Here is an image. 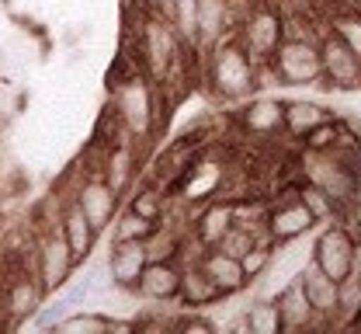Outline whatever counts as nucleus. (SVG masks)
Here are the masks:
<instances>
[{
  "label": "nucleus",
  "mask_w": 361,
  "mask_h": 334,
  "mask_svg": "<svg viewBox=\"0 0 361 334\" xmlns=\"http://www.w3.org/2000/svg\"><path fill=\"white\" fill-rule=\"evenodd\" d=\"M355 244H358V240L351 237L344 227H330V230H323V234L316 237L313 261L330 279L344 282L348 272H351V261H355Z\"/></svg>",
  "instance_id": "7"
},
{
  "label": "nucleus",
  "mask_w": 361,
  "mask_h": 334,
  "mask_svg": "<svg viewBox=\"0 0 361 334\" xmlns=\"http://www.w3.org/2000/svg\"><path fill=\"white\" fill-rule=\"evenodd\" d=\"M254 77H257V63L250 59V52L243 42H226L212 56V84L223 97H243L254 91Z\"/></svg>",
  "instance_id": "3"
},
{
  "label": "nucleus",
  "mask_w": 361,
  "mask_h": 334,
  "mask_svg": "<svg viewBox=\"0 0 361 334\" xmlns=\"http://www.w3.org/2000/svg\"><path fill=\"white\" fill-rule=\"evenodd\" d=\"M243 126L250 133H278L285 126V105L271 101V97H261L254 101L247 112H243Z\"/></svg>",
  "instance_id": "23"
},
{
  "label": "nucleus",
  "mask_w": 361,
  "mask_h": 334,
  "mask_svg": "<svg viewBox=\"0 0 361 334\" xmlns=\"http://www.w3.org/2000/svg\"><path fill=\"white\" fill-rule=\"evenodd\" d=\"M330 32H337V35L351 46V52L361 59V14H341Z\"/></svg>",
  "instance_id": "32"
},
{
  "label": "nucleus",
  "mask_w": 361,
  "mask_h": 334,
  "mask_svg": "<svg viewBox=\"0 0 361 334\" xmlns=\"http://www.w3.org/2000/svg\"><path fill=\"white\" fill-rule=\"evenodd\" d=\"M115 115L122 122V129L133 140H146L153 129V91L149 80L142 77H129L126 84L115 88Z\"/></svg>",
  "instance_id": "4"
},
{
  "label": "nucleus",
  "mask_w": 361,
  "mask_h": 334,
  "mask_svg": "<svg viewBox=\"0 0 361 334\" xmlns=\"http://www.w3.org/2000/svg\"><path fill=\"white\" fill-rule=\"evenodd\" d=\"M118 198H122V195L111 189L101 174H90L87 181L77 189V195H73V202L84 209V216L90 220V227H94L97 234L118 216Z\"/></svg>",
  "instance_id": "8"
},
{
  "label": "nucleus",
  "mask_w": 361,
  "mask_h": 334,
  "mask_svg": "<svg viewBox=\"0 0 361 334\" xmlns=\"http://www.w3.org/2000/svg\"><path fill=\"white\" fill-rule=\"evenodd\" d=\"M42 296L45 292H42V286H39L35 275H21V279H14V286L7 289V296H4V310H7L11 324H21L25 317H32V314L39 310Z\"/></svg>",
  "instance_id": "19"
},
{
  "label": "nucleus",
  "mask_w": 361,
  "mask_h": 334,
  "mask_svg": "<svg viewBox=\"0 0 361 334\" xmlns=\"http://www.w3.org/2000/svg\"><path fill=\"white\" fill-rule=\"evenodd\" d=\"M212 191H216V171L209 174V167L198 164V167L191 171V181H184V195H188V198H205V195H212Z\"/></svg>",
  "instance_id": "33"
},
{
  "label": "nucleus",
  "mask_w": 361,
  "mask_h": 334,
  "mask_svg": "<svg viewBox=\"0 0 361 334\" xmlns=\"http://www.w3.org/2000/svg\"><path fill=\"white\" fill-rule=\"evenodd\" d=\"M271 70L281 84H292V88H302V84H316L323 77V66H319V46L313 39H302V35H288L281 39L274 56H271Z\"/></svg>",
  "instance_id": "2"
},
{
  "label": "nucleus",
  "mask_w": 361,
  "mask_h": 334,
  "mask_svg": "<svg viewBox=\"0 0 361 334\" xmlns=\"http://www.w3.org/2000/svg\"><path fill=\"white\" fill-rule=\"evenodd\" d=\"M135 289L153 303H174L180 299V265L178 261H146Z\"/></svg>",
  "instance_id": "12"
},
{
  "label": "nucleus",
  "mask_w": 361,
  "mask_h": 334,
  "mask_svg": "<svg viewBox=\"0 0 361 334\" xmlns=\"http://www.w3.org/2000/svg\"><path fill=\"white\" fill-rule=\"evenodd\" d=\"M198 261H202V268L209 272V279L223 289V292H236V289L247 286V272H243L240 258L223 251V247H209Z\"/></svg>",
  "instance_id": "14"
},
{
  "label": "nucleus",
  "mask_w": 361,
  "mask_h": 334,
  "mask_svg": "<svg viewBox=\"0 0 361 334\" xmlns=\"http://www.w3.org/2000/svg\"><path fill=\"white\" fill-rule=\"evenodd\" d=\"M178 49L180 39L174 35V28L164 18H146V25H142V56H146L153 77H164L174 66Z\"/></svg>",
  "instance_id": "9"
},
{
  "label": "nucleus",
  "mask_w": 361,
  "mask_h": 334,
  "mask_svg": "<svg viewBox=\"0 0 361 334\" xmlns=\"http://www.w3.org/2000/svg\"><path fill=\"white\" fill-rule=\"evenodd\" d=\"M254 244H257V240H254V234H250L247 227H240V223H236V227H233V230L223 237V244H219V247H223V251H229V254H236V258H243Z\"/></svg>",
  "instance_id": "34"
},
{
  "label": "nucleus",
  "mask_w": 361,
  "mask_h": 334,
  "mask_svg": "<svg viewBox=\"0 0 361 334\" xmlns=\"http://www.w3.org/2000/svg\"><path fill=\"white\" fill-rule=\"evenodd\" d=\"M299 202L310 209V216H313V220H330V216L337 213L334 198H330V195H323V191L316 189V185H310V181H306V189L299 191Z\"/></svg>",
  "instance_id": "30"
},
{
  "label": "nucleus",
  "mask_w": 361,
  "mask_h": 334,
  "mask_svg": "<svg viewBox=\"0 0 361 334\" xmlns=\"http://www.w3.org/2000/svg\"><path fill=\"white\" fill-rule=\"evenodd\" d=\"M142 244H146V258H149V261H178V258H180L178 230H171L164 220L153 227V234L142 240Z\"/></svg>",
  "instance_id": "26"
},
{
  "label": "nucleus",
  "mask_w": 361,
  "mask_h": 334,
  "mask_svg": "<svg viewBox=\"0 0 361 334\" xmlns=\"http://www.w3.org/2000/svg\"><path fill=\"white\" fill-rule=\"evenodd\" d=\"M133 167H135L133 150H129L126 143H118V146H111V153H108V160H104V174H101V178L122 195V191L129 189V181H133Z\"/></svg>",
  "instance_id": "24"
},
{
  "label": "nucleus",
  "mask_w": 361,
  "mask_h": 334,
  "mask_svg": "<svg viewBox=\"0 0 361 334\" xmlns=\"http://www.w3.org/2000/svg\"><path fill=\"white\" fill-rule=\"evenodd\" d=\"M233 227H236V209H233V202H209L205 213H202L198 223H195V234H198V244H202V247H219Z\"/></svg>",
  "instance_id": "16"
},
{
  "label": "nucleus",
  "mask_w": 361,
  "mask_h": 334,
  "mask_svg": "<svg viewBox=\"0 0 361 334\" xmlns=\"http://www.w3.org/2000/svg\"><path fill=\"white\" fill-rule=\"evenodd\" d=\"M268 261H271V254L261 247V244H254L243 258H240V265H243V272H247V279H254V275H261L264 268H268Z\"/></svg>",
  "instance_id": "35"
},
{
  "label": "nucleus",
  "mask_w": 361,
  "mask_h": 334,
  "mask_svg": "<svg viewBox=\"0 0 361 334\" xmlns=\"http://www.w3.org/2000/svg\"><path fill=\"white\" fill-rule=\"evenodd\" d=\"M59 234L66 237V244H70V251H73L77 261L87 258L90 247H94V237H97V230L90 227V220L84 216V209L77 202H66L63 205V213H59Z\"/></svg>",
  "instance_id": "15"
},
{
  "label": "nucleus",
  "mask_w": 361,
  "mask_h": 334,
  "mask_svg": "<svg viewBox=\"0 0 361 334\" xmlns=\"http://www.w3.org/2000/svg\"><path fill=\"white\" fill-rule=\"evenodd\" d=\"M171 28L180 39V46L198 42V0H171Z\"/></svg>",
  "instance_id": "25"
},
{
  "label": "nucleus",
  "mask_w": 361,
  "mask_h": 334,
  "mask_svg": "<svg viewBox=\"0 0 361 334\" xmlns=\"http://www.w3.org/2000/svg\"><path fill=\"white\" fill-rule=\"evenodd\" d=\"M319 46V66H323V77L334 84V88H361V59L351 52V46L337 35V32H326Z\"/></svg>",
  "instance_id": "6"
},
{
  "label": "nucleus",
  "mask_w": 361,
  "mask_h": 334,
  "mask_svg": "<svg viewBox=\"0 0 361 334\" xmlns=\"http://www.w3.org/2000/svg\"><path fill=\"white\" fill-rule=\"evenodd\" d=\"M223 289L209 279V272L202 268L198 258H191L188 265H180V303L188 306H205L212 299H219Z\"/></svg>",
  "instance_id": "17"
},
{
  "label": "nucleus",
  "mask_w": 361,
  "mask_h": 334,
  "mask_svg": "<svg viewBox=\"0 0 361 334\" xmlns=\"http://www.w3.org/2000/svg\"><path fill=\"white\" fill-rule=\"evenodd\" d=\"M146 244L142 240H115L111 244V254H108V275H111V286L133 292L139 286V275L146 268Z\"/></svg>",
  "instance_id": "11"
},
{
  "label": "nucleus",
  "mask_w": 361,
  "mask_h": 334,
  "mask_svg": "<svg viewBox=\"0 0 361 334\" xmlns=\"http://www.w3.org/2000/svg\"><path fill=\"white\" fill-rule=\"evenodd\" d=\"M129 209L139 213V216H146V220H153V223H160L164 220V195L153 189H142L139 195H133Z\"/></svg>",
  "instance_id": "31"
},
{
  "label": "nucleus",
  "mask_w": 361,
  "mask_h": 334,
  "mask_svg": "<svg viewBox=\"0 0 361 334\" xmlns=\"http://www.w3.org/2000/svg\"><path fill=\"white\" fill-rule=\"evenodd\" d=\"M330 119H334L330 108H323L316 101H292V105H285V129L295 133V136H302V140L313 129H319L323 122H330Z\"/></svg>",
  "instance_id": "21"
},
{
  "label": "nucleus",
  "mask_w": 361,
  "mask_h": 334,
  "mask_svg": "<svg viewBox=\"0 0 361 334\" xmlns=\"http://www.w3.org/2000/svg\"><path fill=\"white\" fill-rule=\"evenodd\" d=\"M178 331H198V334H212V321L209 317H178L174 321Z\"/></svg>",
  "instance_id": "36"
},
{
  "label": "nucleus",
  "mask_w": 361,
  "mask_h": 334,
  "mask_svg": "<svg viewBox=\"0 0 361 334\" xmlns=\"http://www.w3.org/2000/svg\"><path fill=\"white\" fill-rule=\"evenodd\" d=\"M299 286H302V292H306L310 306L316 310V317H330V314H337V310H341V282H337V279H330L316 261H310V265L302 268Z\"/></svg>",
  "instance_id": "13"
},
{
  "label": "nucleus",
  "mask_w": 361,
  "mask_h": 334,
  "mask_svg": "<svg viewBox=\"0 0 361 334\" xmlns=\"http://www.w3.org/2000/svg\"><path fill=\"white\" fill-rule=\"evenodd\" d=\"M274 306H278V317H281V331H302L316 321V310L310 306V299H306L299 282L285 286V292L278 296Z\"/></svg>",
  "instance_id": "20"
},
{
  "label": "nucleus",
  "mask_w": 361,
  "mask_h": 334,
  "mask_svg": "<svg viewBox=\"0 0 361 334\" xmlns=\"http://www.w3.org/2000/svg\"><path fill=\"white\" fill-rule=\"evenodd\" d=\"M243 324H247V331L250 334H278L281 331L278 306H274V303H254V306H247Z\"/></svg>",
  "instance_id": "27"
},
{
  "label": "nucleus",
  "mask_w": 361,
  "mask_h": 334,
  "mask_svg": "<svg viewBox=\"0 0 361 334\" xmlns=\"http://www.w3.org/2000/svg\"><path fill=\"white\" fill-rule=\"evenodd\" d=\"M302 171H306V181H310V185H316L323 195L334 198V205L355 202L361 167H358V160H351L344 150H337V146H326V150L306 146V153H302Z\"/></svg>",
  "instance_id": "1"
},
{
  "label": "nucleus",
  "mask_w": 361,
  "mask_h": 334,
  "mask_svg": "<svg viewBox=\"0 0 361 334\" xmlns=\"http://www.w3.org/2000/svg\"><path fill=\"white\" fill-rule=\"evenodd\" d=\"M56 328L66 334H87V331L97 334V331H111V321H104L97 314H66Z\"/></svg>",
  "instance_id": "29"
},
{
  "label": "nucleus",
  "mask_w": 361,
  "mask_h": 334,
  "mask_svg": "<svg viewBox=\"0 0 361 334\" xmlns=\"http://www.w3.org/2000/svg\"><path fill=\"white\" fill-rule=\"evenodd\" d=\"M35 265H39L35 279H39V286H42L45 296H49V292H59V289L66 286V279H70L77 258H73L66 237L59 234V227L49 230V234L39 240V247H35Z\"/></svg>",
  "instance_id": "5"
},
{
  "label": "nucleus",
  "mask_w": 361,
  "mask_h": 334,
  "mask_svg": "<svg viewBox=\"0 0 361 334\" xmlns=\"http://www.w3.org/2000/svg\"><path fill=\"white\" fill-rule=\"evenodd\" d=\"M229 21V0H198V42L216 46Z\"/></svg>",
  "instance_id": "22"
},
{
  "label": "nucleus",
  "mask_w": 361,
  "mask_h": 334,
  "mask_svg": "<svg viewBox=\"0 0 361 334\" xmlns=\"http://www.w3.org/2000/svg\"><path fill=\"white\" fill-rule=\"evenodd\" d=\"M281 39H285V21H281L274 11L261 7V11H254V14L247 18L243 39H240V42H243L247 52H250V59L257 63V59H271Z\"/></svg>",
  "instance_id": "10"
},
{
  "label": "nucleus",
  "mask_w": 361,
  "mask_h": 334,
  "mask_svg": "<svg viewBox=\"0 0 361 334\" xmlns=\"http://www.w3.org/2000/svg\"><path fill=\"white\" fill-rule=\"evenodd\" d=\"M153 220H146V216H139L133 209H126L122 216H118V223H115V240H146L153 234Z\"/></svg>",
  "instance_id": "28"
},
{
  "label": "nucleus",
  "mask_w": 361,
  "mask_h": 334,
  "mask_svg": "<svg viewBox=\"0 0 361 334\" xmlns=\"http://www.w3.org/2000/svg\"><path fill=\"white\" fill-rule=\"evenodd\" d=\"M313 216H310V209L295 198V202H285L281 209H274L268 216V234L274 240H295L302 237L306 230H313Z\"/></svg>",
  "instance_id": "18"
}]
</instances>
